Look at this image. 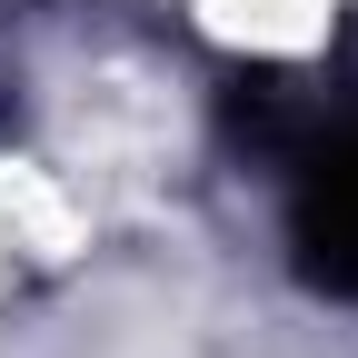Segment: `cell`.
<instances>
[{
	"label": "cell",
	"mask_w": 358,
	"mask_h": 358,
	"mask_svg": "<svg viewBox=\"0 0 358 358\" xmlns=\"http://www.w3.org/2000/svg\"><path fill=\"white\" fill-rule=\"evenodd\" d=\"M299 249L319 259V279L358 289V129L299 159Z\"/></svg>",
	"instance_id": "obj_1"
}]
</instances>
